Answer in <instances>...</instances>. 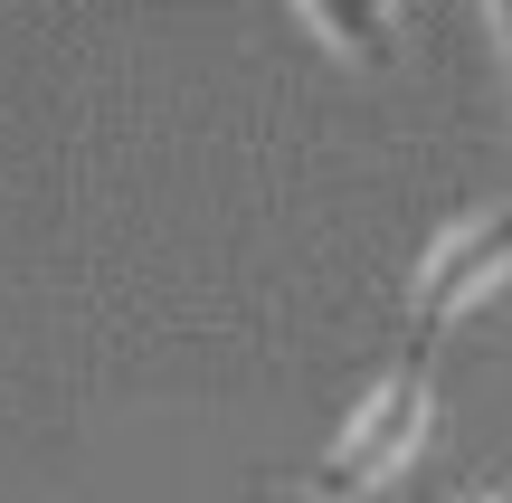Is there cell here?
Instances as JSON below:
<instances>
[{
    "instance_id": "1",
    "label": "cell",
    "mask_w": 512,
    "mask_h": 503,
    "mask_svg": "<svg viewBox=\"0 0 512 503\" xmlns=\"http://www.w3.org/2000/svg\"><path fill=\"white\" fill-rule=\"evenodd\" d=\"M427 428H437V352L399 342L389 371L361 390L351 428L323 447V466H304V503H361V494H380L389 475L427 447Z\"/></svg>"
},
{
    "instance_id": "2",
    "label": "cell",
    "mask_w": 512,
    "mask_h": 503,
    "mask_svg": "<svg viewBox=\"0 0 512 503\" xmlns=\"http://www.w3.org/2000/svg\"><path fill=\"white\" fill-rule=\"evenodd\" d=\"M503 276H512V200L484 209V219H465V228H446V238L427 247L418 285H408V333H399V342L437 352V333H446L475 295H494Z\"/></svg>"
},
{
    "instance_id": "3",
    "label": "cell",
    "mask_w": 512,
    "mask_h": 503,
    "mask_svg": "<svg viewBox=\"0 0 512 503\" xmlns=\"http://www.w3.org/2000/svg\"><path fill=\"white\" fill-rule=\"evenodd\" d=\"M304 29L323 38V48H342V57H361V67H389V48H399V29H389L380 10H351V0H304Z\"/></svg>"
},
{
    "instance_id": "4",
    "label": "cell",
    "mask_w": 512,
    "mask_h": 503,
    "mask_svg": "<svg viewBox=\"0 0 512 503\" xmlns=\"http://www.w3.org/2000/svg\"><path fill=\"white\" fill-rule=\"evenodd\" d=\"M494 48H503V67H512V0L494 10Z\"/></svg>"
},
{
    "instance_id": "5",
    "label": "cell",
    "mask_w": 512,
    "mask_h": 503,
    "mask_svg": "<svg viewBox=\"0 0 512 503\" xmlns=\"http://www.w3.org/2000/svg\"><path fill=\"white\" fill-rule=\"evenodd\" d=\"M465 503H503V494H465Z\"/></svg>"
}]
</instances>
